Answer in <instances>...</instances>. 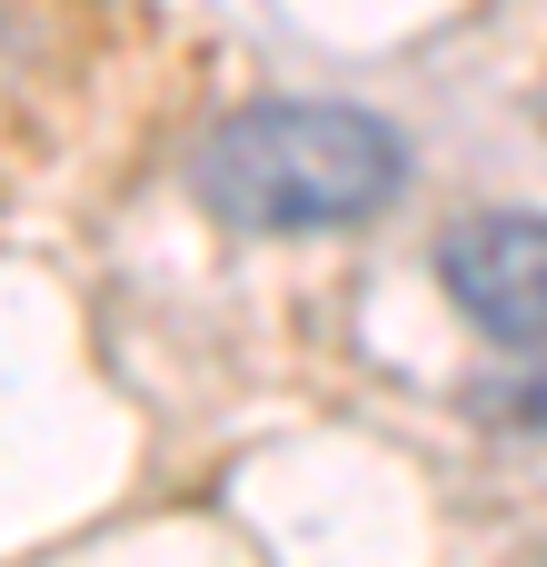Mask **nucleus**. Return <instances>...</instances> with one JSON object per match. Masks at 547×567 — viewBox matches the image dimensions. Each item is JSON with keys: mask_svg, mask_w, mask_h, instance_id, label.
<instances>
[{"mask_svg": "<svg viewBox=\"0 0 547 567\" xmlns=\"http://www.w3.org/2000/svg\"><path fill=\"white\" fill-rule=\"evenodd\" d=\"M438 289L508 349H547V219L478 209L438 239Z\"/></svg>", "mask_w": 547, "mask_h": 567, "instance_id": "nucleus-2", "label": "nucleus"}, {"mask_svg": "<svg viewBox=\"0 0 547 567\" xmlns=\"http://www.w3.org/2000/svg\"><path fill=\"white\" fill-rule=\"evenodd\" d=\"M199 209L219 229L249 239H289V229H359L399 199L409 179V140L379 110H339V100H259L239 120H219L199 140Z\"/></svg>", "mask_w": 547, "mask_h": 567, "instance_id": "nucleus-1", "label": "nucleus"}]
</instances>
